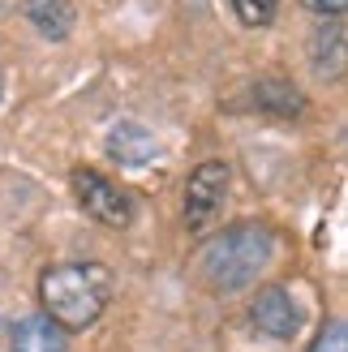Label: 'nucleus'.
<instances>
[{"label":"nucleus","mask_w":348,"mask_h":352,"mask_svg":"<svg viewBox=\"0 0 348 352\" xmlns=\"http://www.w3.org/2000/svg\"><path fill=\"white\" fill-rule=\"evenodd\" d=\"M74 193H78L82 210L95 223L116 228V232H125V228L133 223V215H138V206H133L129 193L120 189L116 181H108L103 172H95V168H78L74 172Z\"/></svg>","instance_id":"3"},{"label":"nucleus","mask_w":348,"mask_h":352,"mask_svg":"<svg viewBox=\"0 0 348 352\" xmlns=\"http://www.w3.org/2000/svg\"><path fill=\"white\" fill-rule=\"evenodd\" d=\"M271 258H275V232L258 219H246L206 241L198 254V267L215 292H241L267 271Z\"/></svg>","instance_id":"2"},{"label":"nucleus","mask_w":348,"mask_h":352,"mask_svg":"<svg viewBox=\"0 0 348 352\" xmlns=\"http://www.w3.org/2000/svg\"><path fill=\"white\" fill-rule=\"evenodd\" d=\"M254 103L263 112H275V116H301L305 112V95L292 91V82H284V78H258Z\"/></svg>","instance_id":"10"},{"label":"nucleus","mask_w":348,"mask_h":352,"mask_svg":"<svg viewBox=\"0 0 348 352\" xmlns=\"http://www.w3.org/2000/svg\"><path fill=\"white\" fill-rule=\"evenodd\" d=\"M228 185H232V172L219 160H206L189 172V181H185V228L189 232H206L219 219L224 202H228Z\"/></svg>","instance_id":"4"},{"label":"nucleus","mask_w":348,"mask_h":352,"mask_svg":"<svg viewBox=\"0 0 348 352\" xmlns=\"http://www.w3.org/2000/svg\"><path fill=\"white\" fill-rule=\"evenodd\" d=\"M22 13L43 39H69L74 34V17H78L69 0H26Z\"/></svg>","instance_id":"9"},{"label":"nucleus","mask_w":348,"mask_h":352,"mask_svg":"<svg viewBox=\"0 0 348 352\" xmlns=\"http://www.w3.org/2000/svg\"><path fill=\"white\" fill-rule=\"evenodd\" d=\"M13 352H69V340L56 322H47L43 314H30V318L13 322V336H9Z\"/></svg>","instance_id":"8"},{"label":"nucleus","mask_w":348,"mask_h":352,"mask_svg":"<svg viewBox=\"0 0 348 352\" xmlns=\"http://www.w3.org/2000/svg\"><path fill=\"white\" fill-rule=\"evenodd\" d=\"M108 155L116 164H125V168H142V164H151L155 155H160V142H155V133L146 125L120 120V125L108 133Z\"/></svg>","instance_id":"6"},{"label":"nucleus","mask_w":348,"mask_h":352,"mask_svg":"<svg viewBox=\"0 0 348 352\" xmlns=\"http://www.w3.org/2000/svg\"><path fill=\"white\" fill-rule=\"evenodd\" d=\"M43 318L61 331H86L103 318L112 301V271L99 262H61L39 275Z\"/></svg>","instance_id":"1"},{"label":"nucleus","mask_w":348,"mask_h":352,"mask_svg":"<svg viewBox=\"0 0 348 352\" xmlns=\"http://www.w3.org/2000/svg\"><path fill=\"white\" fill-rule=\"evenodd\" d=\"M301 5H305V9H314V13H323V17H340L348 0H301Z\"/></svg>","instance_id":"13"},{"label":"nucleus","mask_w":348,"mask_h":352,"mask_svg":"<svg viewBox=\"0 0 348 352\" xmlns=\"http://www.w3.org/2000/svg\"><path fill=\"white\" fill-rule=\"evenodd\" d=\"M309 65L318 78H340L344 74V17H331L314 30L309 39Z\"/></svg>","instance_id":"7"},{"label":"nucleus","mask_w":348,"mask_h":352,"mask_svg":"<svg viewBox=\"0 0 348 352\" xmlns=\"http://www.w3.org/2000/svg\"><path fill=\"white\" fill-rule=\"evenodd\" d=\"M309 352H348V327L344 322H327L318 331V340L309 344Z\"/></svg>","instance_id":"12"},{"label":"nucleus","mask_w":348,"mask_h":352,"mask_svg":"<svg viewBox=\"0 0 348 352\" xmlns=\"http://www.w3.org/2000/svg\"><path fill=\"white\" fill-rule=\"evenodd\" d=\"M232 13H237V22L241 26H271L275 22V13H280V0H232Z\"/></svg>","instance_id":"11"},{"label":"nucleus","mask_w":348,"mask_h":352,"mask_svg":"<svg viewBox=\"0 0 348 352\" xmlns=\"http://www.w3.org/2000/svg\"><path fill=\"white\" fill-rule=\"evenodd\" d=\"M250 322L271 340H297L301 331V309L297 301L288 296V288L271 284V288H258L254 301H250Z\"/></svg>","instance_id":"5"}]
</instances>
